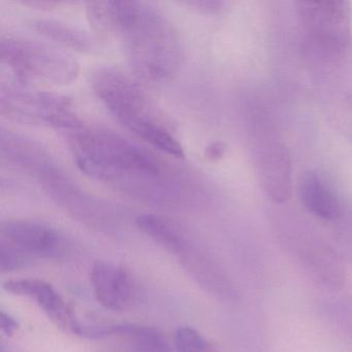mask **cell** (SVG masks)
Listing matches in <instances>:
<instances>
[{"label":"cell","mask_w":352,"mask_h":352,"mask_svg":"<svg viewBox=\"0 0 352 352\" xmlns=\"http://www.w3.org/2000/svg\"><path fill=\"white\" fill-rule=\"evenodd\" d=\"M78 168L109 188L148 205L176 207L188 203L195 185L151 150L78 118L61 131Z\"/></svg>","instance_id":"obj_1"},{"label":"cell","mask_w":352,"mask_h":352,"mask_svg":"<svg viewBox=\"0 0 352 352\" xmlns=\"http://www.w3.org/2000/svg\"><path fill=\"white\" fill-rule=\"evenodd\" d=\"M86 13L98 34L120 40L140 78L164 83L176 75L182 61L180 38L160 10L142 1H94Z\"/></svg>","instance_id":"obj_2"},{"label":"cell","mask_w":352,"mask_h":352,"mask_svg":"<svg viewBox=\"0 0 352 352\" xmlns=\"http://www.w3.org/2000/svg\"><path fill=\"white\" fill-rule=\"evenodd\" d=\"M91 87L125 129L162 153L184 157V148L170 125L133 78L117 67H102L92 74Z\"/></svg>","instance_id":"obj_3"},{"label":"cell","mask_w":352,"mask_h":352,"mask_svg":"<svg viewBox=\"0 0 352 352\" xmlns=\"http://www.w3.org/2000/svg\"><path fill=\"white\" fill-rule=\"evenodd\" d=\"M0 58L3 65L22 82L38 81L63 86L74 83L79 77L80 65L73 57L28 38H1Z\"/></svg>","instance_id":"obj_4"},{"label":"cell","mask_w":352,"mask_h":352,"mask_svg":"<svg viewBox=\"0 0 352 352\" xmlns=\"http://www.w3.org/2000/svg\"><path fill=\"white\" fill-rule=\"evenodd\" d=\"M24 173L36 179L56 205L78 219L100 228L113 223L112 208L82 188L46 149L38 154Z\"/></svg>","instance_id":"obj_5"},{"label":"cell","mask_w":352,"mask_h":352,"mask_svg":"<svg viewBox=\"0 0 352 352\" xmlns=\"http://www.w3.org/2000/svg\"><path fill=\"white\" fill-rule=\"evenodd\" d=\"M296 6L302 34L315 54L336 60L348 52L352 40L349 3L324 0L298 1Z\"/></svg>","instance_id":"obj_6"},{"label":"cell","mask_w":352,"mask_h":352,"mask_svg":"<svg viewBox=\"0 0 352 352\" xmlns=\"http://www.w3.org/2000/svg\"><path fill=\"white\" fill-rule=\"evenodd\" d=\"M1 114L26 124L47 125L61 131L78 118L69 98L32 90L24 85H3L0 90Z\"/></svg>","instance_id":"obj_7"},{"label":"cell","mask_w":352,"mask_h":352,"mask_svg":"<svg viewBox=\"0 0 352 352\" xmlns=\"http://www.w3.org/2000/svg\"><path fill=\"white\" fill-rule=\"evenodd\" d=\"M0 242L28 257H57L63 252L65 239L47 224L28 220H9L0 228Z\"/></svg>","instance_id":"obj_8"},{"label":"cell","mask_w":352,"mask_h":352,"mask_svg":"<svg viewBox=\"0 0 352 352\" xmlns=\"http://www.w3.org/2000/svg\"><path fill=\"white\" fill-rule=\"evenodd\" d=\"M257 180L265 195L276 204L286 203L292 197V162L283 144L263 143L255 154Z\"/></svg>","instance_id":"obj_9"},{"label":"cell","mask_w":352,"mask_h":352,"mask_svg":"<svg viewBox=\"0 0 352 352\" xmlns=\"http://www.w3.org/2000/svg\"><path fill=\"white\" fill-rule=\"evenodd\" d=\"M90 277L96 300L104 308L125 311L137 302V285L123 267L98 261L92 267Z\"/></svg>","instance_id":"obj_10"},{"label":"cell","mask_w":352,"mask_h":352,"mask_svg":"<svg viewBox=\"0 0 352 352\" xmlns=\"http://www.w3.org/2000/svg\"><path fill=\"white\" fill-rule=\"evenodd\" d=\"M3 288L15 296L32 298L57 327L71 329L74 320L72 311L48 282L41 279L10 280L3 284Z\"/></svg>","instance_id":"obj_11"},{"label":"cell","mask_w":352,"mask_h":352,"mask_svg":"<svg viewBox=\"0 0 352 352\" xmlns=\"http://www.w3.org/2000/svg\"><path fill=\"white\" fill-rule=\"evenodd\" d=\"M298 195L305 209L320 219L333 221L341 216L339 199L313 170H307L300 176Z\"/></svg>","instance_id":"obj_12"},{"label":"cell","mask_w":352,"mask_h":352,"mask_svg":"<svg viewBox=\"0 0 352 352\" xmlns=\"http://www.w3.org/2000/svg\"><path fill=\"white\" fill-rule=\"evenodd\" d=\"M302 263L317 283L333 290L343 286L344 267L333 251L325 247H310L302 252Z\"/></svg>","instance_id":"obj_13"},{"label":"cell","mask_w":352,"mask_h":352,"mask_svg":"<svg viewBox=\"0 0 352 352\" xmlns=\"http://www.w3.org/2000/svg\"><path fill=\"white\" fill-rule=\"evenodd\" d=\"M135 224L144 234L172 252L182 253L188 246L184 230L164 216L145 214L137 218Z\"/></svg>","instance_id":"obj_14"},{"label":"cell","mask_w":352,"mask_h":352,"mask_svg":"<svg viewBox=\"0 0 352 352\" xmlns=\"http://www.w3.org/2000/svg\"><path fill=\"white\" fill-rule=\"evenodd\" d=\"M34 30L48 40L53 41L65 48L81 53H92L98 50L96 41L86 32L54 20H38L34 23Z\"/></svg>","instance_id":"obj_15"},{"label":"cell","mask_w":352,"mask_h":352,"mask_svg":"<svg viewBox=\"0 0 352 352\" xmlns=\"http://www.w3.org/2000/svg\"><path fill=\"white\" fill-rule=\"evenodd\" d=\"M114 335L127 338L135 352H173L166 336L154 327L131 323L117 324Z\"/></svg>","instance_id":"obj_16"},{"label":"cell","mask_w":352,"mask_h":352,"mask_svg":"<svg viewBox=\"0 0 352 352\" xmlns=\"http://www.w3.org/2000/svg\"><path fill=\"white\" fill-rule=\"evenodd\" d=\"M175 345L178 352H219L199 331L189 327L177 329Z\"/></svg>","instance_id":"obj_17"},{"label":"cell","mask_w":352,"mask_h":352,"mask_svg":"<svg viewBox=\"0 0 352 352\" xmlns=\"http://www.w3.org/2000/svg\"><path fill=\"white\" fill-rule=\"evenodd\" d=\"M30 261L19 251L6 243L0 242V267L3 272H11L20 269Z\"/></svg>","instance_id":"obj_18"},{"label":"cell","mask_w":352,"mask_h":352,"mask_svg":"<svg viewBox=\"0 0 352 352\" xmlns=\"http://www.w3.org/2000/svg\"><path fill=\"white\" fill-rule=\"evenodd\" d=\"M185 5L203 14H218L223 11L226 7V3H224V1H217V0L192 1V3H187Z\"/></svg>","instance_id":"obj_19"},{"label":"cell","mask_w":352,"mask_h":352,"mask_svg":"<svg viewBox=\"0 0 352 352\" xmlns=\"http://www.w3.org/2000/svg\"><path fill=\"white\" fill-rule=\"evenodd\" d=\"M0 327L6 335L13 337L19 329V323L11 315L8 314L5 311H1V313H0Z\"/></svg>","instance_id":"obj_20"},{"label":"cell","mask_w":352,"mask_h":352,"mask_svg":"<svg viewBox=\"0 0 352 352\" xmlns=\"http://www.w3.org/2000/svg\"><path fill=\"white\" fill-rule=\"evenodd\" d=\"M226 147L221 142H214L206 148V156L212 162L221 160L226 154Z\"/></svg>","instance_id":"obj_21"}]
</instances>
